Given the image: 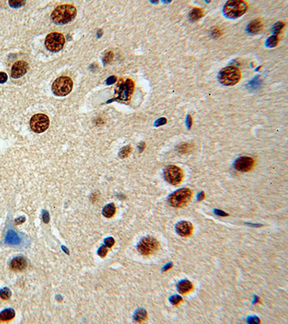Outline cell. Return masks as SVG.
I'll return each mask as SVG.
<instances>
[{
  "mask_svg": "<svg viewBox=\"0 0 288 324\" xmlns=\"http://www.w3.org/2000/svg\"><path fill=\"white\" fill-rule=\"evenodd\" d=\"M76 10L71 4H63L58 6L53 11L51 18L56 25H66L70 23L76 16Z\"/></svg>",
  "mask_w": 288,
  "mask_h": 324,
  "instance_id": "cell-1",
  "label": "cell"
},
{
  "mask_svg": "<svg viewBox=\"0 0 288 324\" xmlns=\"http://www.w3.org/2000/svg\"><path fill=\"white\" fill-rule=\"evenodd\" d=\"M218 78L219 82L225 86H233L241 80V72L238 67L229 66L220 70Z\"/></svg>",
  "mask_w": 288,
  "mask_h": 324,
  "instance_id": "cell-2",
  "label": "cell"
},
{
  "mask_svg": "<svg viewBox=\"0 0 288 324\" xmlns=\"http://www.w3.org/2000/svg\"><path fill=\"white\" fill-rule=\"evenodd\" d=\"M248 10V4L242 0H231L224 5L225 16L230 19H236L241 17Z\"/></svg>",
  "mask_w": 288,
  "mask_h": 324,
  "instance_id": "cell-3",
  "label": "cell"
},
{
  "mask_svg": "<svg viewBox=\"0 0 288 324\" xmlns=\"http://www.w3.org/2000/svg\"><path fill=\"white\" fill-rule=\"evenodd\" d=\"M193 192L188 188H182L171 194L168 198V203L170 206L176 208L185 207L190 202Z\"/></svg>",
  "mask_w": 288,
  "mask_h": 324,
  "instance_id": "cell-4",
  "label": "cell"
},
{
  "mask_svg": "<svg viewBox=\"0 0 288 324\" xmlns=\"http://www.w3.org/2000/svg\"><path fill=\"white\" fill-rule=\"evenodd\" d=\"M134 82L130 79H121L117 83L115 93L116 95L115 100L119 101H129L134 91Z\"/></svg>",
  "mask_w": 288,
  "mask_h": 324,
  "instance_id": "cell-5",
  "label": "cell"
},
{
  "mask_svg": "<svg viewBox=\"0 0 288 324\" xmlns=\"http://www.w3.org/2000/svg\"><path fill=\"white\" fill-rule=\"evenodd\" d=\"M73 86V81L70 77L61 76L56 79L52 84V92L58 97H64L71 92Z\"/></svg>",
  "mask_w": 288,
  "mask_h": 324,
  "instance_id": "cell-6",
  "label": "cell"
},
{
  "mask_svg": "<svg viewBox=\"0 0 288 324\" xmlns=\"http://www.w3.org/2000/svg\"><path fill=\"white\" fill-rule=\"evenodd\" d=\"M159 248V242L151 236L142 238L137 246L138 252L144 256H148L156 253Z\"/></svg>",
  "mask_w": 288,
  "mask_h": 324,
  "instance_id": "cell-7",
  "label": "cell"
},
{
  "mask_svg": "<svg viewBox=\"0 0 288 324\" xmlns=\"http://www.w3.org/2000/svg\"><path fill=\"white\" fill-rule=\"evenodd\" d=\"M163 176L168 183L172 185H178L184 178V172L179 166L169 165L163 170Z\"/></svg>",
  "mask_w": 288,
  "mask_h": 324,
  "instance_id": "cell-8",
  "label": "cell"
},
{
  "mask_svg": "<svg viewBox=\"0 0 288 324\" xmlns=\"http://www.w3.org/2000/svg\"><path fill=\"white\" fill-rule=\"evenodd\" d=\"M64 36L59 32H51L45 38V47L49 51L51 52H58L61 51L64 47Z\"/></svg>",
  "mask_w": 288,
  "mask_h": 324,
  "instance_id": "cell-9",
  "label": "cell"
},
{
  "mask_svg": "<svg viewBox=\"0 0 288 324\" xmlns=\"http://www.w3.org/2000/svg\"><path fill=\"white\" fill-rule=\"evenodd\" d=\"M50 120L47 115L44 114H36L30 119V128L35 133H41L45 132L49 128Z\"/></svg>",
  "mask_w": 288,
  "mask_h": 324,
  "instance_id": "cell-10",
  "label": "cell"
},
{
  "mask_svg": "<svg viewBox=\"0 0 288 324\" xmlns=\"http://www.w3.org/2000/svg\"><path fill=\"white\" fill-rule=\"evenodd\" d=\"M254 166V160L251 157L242 156L235 161L234 166L235 169L239 172H247L253 168Z\"/></svg>",
  "mask_w": 288,
  "mask_h": 324,
  "instance_id": "cell-11",
  "label": "cell"
},
{
  "mask_svg": "<svg viewBox=\"0 0 288 324\" xmlns=\"http://www.w3.org/2000/svg\"><path fill=\"white\" fill-rule=\"evenodd\" d=\"M28 70V63L24 61H18L13 64L11 76L14 79H18L25 75Z\"/></svg>",
  "mask_w": 288,
  "mask_h": 324,
  "instance_id": "cell-12",
  "label": "cell"
},
{
  "mask_svg": "<svg viewBox=\"0 0 288 324\" xmlns=\"http://www.w3.org/2000/svg\"><path fill=\"white\" fill-rule=\"evenodd\" d=\"M176 231L183 237H188L193 234V225L187 221H181L176 225Z\"/></svg>",
  "mask_w": 288,
  "mask_h": 324,
  "instance_id": "cell-13",
  "label": "cell"
},
{
  "mask_svg": "<svg viewBox=\"0 0 288 324\" xmlns=\"http://www.w3.org/2000/svg\"><path fill=\"white\" fill-rule=\"evenodd\" d=\"M28 266V262L23 257H17L10 262L11 270L15 271H21L25 270Z\"/></svg>",
  "mask_w": 288,
  "mask_h": 324,
  "instance_id": "cell-14",
  "label": "cell"
},
{
  "mask_svg": "<svg viewBox=\"0 0 288 324\" xmlns=\"http://www.w3.org/2000/svg\"><path fill=\"white\" fill-rule=\"evenodd\" d=\"M264 23L259 19H255L248 25L247 30L251 34H257L263 29Z\"/></svg>",
  "mask_w": 288,
  "mask_h": 324,
  "instance_id": "cell-15",
  "label": "cell"
},
{
  "mask_svg": "<svg viewBox=\"0 0 288 324\" xmlns=\"http://www.w3.org/2000/svg\"><path fill=\"white\" fill-rule=\"evenodd\" d=\"M21 241L20 238L14 231H9L6 235L5 242L10 245H17Z\"/></svg>",
  "mask_w": 288,
  "mask_h": 324,
  "instance_id": "cell-16",
  "label": "cell"
},
{
  "mask_svg": "<svg viewBox=\"0 0 288 324\" xmlns=\"http://www.w3.org/2000/svg\"><path fill=\"white\" fill-rule=\"evenodd\" d=\"M193 285L188 280H182L177 284V290L181 294H187L193 290Z\"/></svg>",
  "mask_w": 288,
  "mask_h": 324,
  "instance_id": "cell-17",
  "label": "cell"
},
{
  "mask_svg": "<svg viewBox=\"0 0 288 324\" xmlns=\"http://www.w3.org/2000/svg\"><path fill=\"white\" fill-rule=\"evenodd\" d=\"M15 316V310L12 308H8V309L4 310L3 311L0 313V321L2 322H6V321H11L14 318Z\"/></svg>",
  "mask_w": 288,
  "mask_h": 324,
  "instance_id": "cell-18",
  "label": "cell"
},
{
  "mask_svg": "<svg viewBox=\"0 0 288 324\" xmlns=\"http://www.w3.org/2000/svg\"><path fill=\"white\" fill-rule=\"evenodd\" d=\"M115 212H116V207H115V204H113V203H110V204L106 205L102 210L103 215L108 218H112L115 215Z\"/></svg>",
  "mask_w": 288,
  "mask_h": 324,
  "instance_id": "cell-19",
  "label": "cell"
},
{
  "mask_svg": "<svg viewBox=\"0 0 288 324\" xmlns=\"http://www.w3.org/2000/svg\"><path fill=\"white\" fill-rule=\"evenodd\" d=\"M204 15V10L201 8H194L189 13V19L190 20L195 22L200 18H202Z\"/></svg>",
  "mask_w": 288,
  "mask_h": 324,
  "instance_id": "cell-20",
  "label": "cell"
},
{
  "mask_svg": "<svg viewBox=\"0 0 288 324\" xmlns=\"http://www.w3.org/2000/svg\"><path fill=\"white\" fill-rule=\"evenodd\" d=\"M147 318V312L144 309H138L134 314V319L137 322H143Z\"/></svg>",
  "mask_w": 288,
  "mask_h": 324,
  "instance_id": "cell-21",
  "label": "cell"
},
{
  "mask_svg": "<svg viewBox=\"0 0 288 324\" xmlns=\"http://www.w3.org/2000/svg\"><path fill=\"white\" fill-rule=\"evenodd\" d=\"M193 148L194 146L192 145V144L187 143L180 144V145L177 146V147H176V149H177L178 151L181 153V154H187V153L190 152L191 151L193 150Z\"/></svg>",
  "mask_w": 288,
  "mask_h": 324,
  "instance_id": "cell-22",
  "label": "cell"
},
{
  "mask_svg": "<svg viewBox=\"0 0 288 324\" xmlns=\"http://www.w3.org/2000/svg\"><path fill=\"white\" fill-rule=\"evenodd\" d=\"M278 35H274L271 37H269L267 40V45L269 48L275 47L278 43Z\"/></svg>",
  "mask_w": 288,
  "mask_h": 324,
  "instance_id": "cell-23",
  "label": "cell"
},
{
  "mask_svg": "<svg viewBox=\"0 0 288 324\" xmlns=\"http://www.w3.org/2000/svg\"><path fill=\"white\" fill-rule=\"evenodd\" d=\"M132 151V148L130 146H126L125 147H123L121 150V151L119 153V156L122 159L126 158L130 154V153Z\"/></svg>",
  "mask_w": 288,
  "mask_h": 324,
  "instance_id": "cell-24",
  "label": "cell"
},
{
  "mask_svg": "<svg viewBox=\"0 0 288 324\" xmlns=\"http://www.w3.org/2000/svg\"><path fill=\"white\" fill-rule=\"evenodd\" d=\"M11 295H12V292H11L10 289L7 288H4L0 290V297L4 301L10 299Z\"/></svg>",
  "mask_w": 288,
  "mask_h": 324,
  "instance_id": "cell-25",
  "label": "cell"
},
{
  "mask_svg": "<svg viewBox=\"0 0 288 324\" xmlns=\"http://www.w3.org/2000/svg\"><path fill=\"white\" fill-rule=\"evenodd\" d=\"M25 3H26L25 1H20V0L9 2V4H10V6H11V7H13V8L21 7V6L25 5Z\"/></svg>",
  "mask_w": 288,
  "mask_h": 324,
  "instance_id": "cell-26",
  "label": "cell"
},
{
  "mask_svg": "<svg viewBox=\"0 0 288 324\" xmlns=\"http://www.w3.org/2000/svg\"><path fill=\"white\" fill-rule=\"evenodd\" d=\"M182 301V297L180 296H178V295H174V296H172L171 298H170V302H171L172 305H177V304L180 303Z\"/></svg>",
  "mask_w": 288,
  "mask_h": 324,
  "instance_id": "cell-27",
  "label": "cell"
},
{
  "mask_svg": "<svg viewBox=\"0 0 288 324\" xmlns=\"http://www.w3.org/2000/svg\"><path fill=\"white\" fill-rule=\"evenodd\" d=\"M108 252V249L107 248V246H102L100 247L98 250V255L101 257H104L107 255V254Z\"/></svg>",
  "mask_w": 288,
  "mask_h": 324,
  "instance_id": "cell-28",
  "label": "cell"
},
{
  "mask_svg": "<svg viewBox=\"0 0 288 324\" xmlns=\"http://www.w3.org/2000/svg\"><path fill=\"white\" fill-rule=\"evenodd\" d=\"M113 57H114V54H113L112 52H108V53H107L105 56H104V58H103L104 63H109L110 62H111L112 60Z\"/></svg>",
  "mask_w": 288,
  "mask_h": 324,
  "instance_id": "cell-29",
  "label": "cell"
},
{
  "mask_svg": "<svg viewBox=\"0 0 288 324\" xmlns=\"http://www.w3.org/2000/svg\"><path fill=\"white\" fill-rule=\"evenodd\" d=\"M285 24L282 23H277L275 24V25H274V32H275L277 35H278L279 32H280V30L282 29L283 27H284Z\"/></svg>",
  "mask_w": 288,
  "mask_h": 324,
  "instance_id": "cell-30",
  "label": "cell"
},
{
  "mask_svg": "<svg viewBox=\"0 0 288 324\" xmlns=\"http://www.w3.org/2000/svg\"><path fill=\"white\" fill-rule=\"evenodd\" d=\"M104 243H105V245L107 247H108V248H111V247L113 246V245L115 244V240L113 239L112 238H106L105 240H104Z\"/></svg>",
  "mask_w": 288,
  "mask_h": 324,
  "instance_id": "cell-31",
  "label": "cell"
},
{
  "mask_svg": "<svg viewBox=\"0 0 288 324\" xmlns=\"http://www.w3.org/2000/svg\"><path fill=\"white\" fill-rule=\"evenodd\" d=\"M167 120L166 119L165 117L159 118V119L157 120L156 121V122H155V126H156V127L163 126V125H164V124L167 123Z\"/></svg>",
  "mask_w": 288,
  "mask_h": 324,
  "instance_id": "cell-32",
  "label": "cell"
},
{
  "mask_svg": "<svg viewBox=\"0 0 288 324\" xmlns=\"http://www.w3.org/2000/svg\"><path fill=\"white\" fill-rule=\"evenodd\" d=\"M7 75L4 72H0V84H4L7 81Z\"/></svg>",
  "mask_w": 288,
  "mask_h": 324,
  "instance_id": "cell-33",
  "label": "cell"
},
{
  "mask_svg": "<svg viewBox=\"0 0 288 324\" xmlns=\"http://www.w3.org/2000/svg\"><path fill=\"white\" fill-rule=\"evenodd\" d=\"M43 221H44V223H48L49 222L50 217H49V213H48L47 211L43 212Z\"/></svg>",
  "mask_w": 288,
  "mask_h": 324,
  "instance_id": "cell-34",
  "label": "cell"
},
{
  "mask_svg": "<svg viewBox=\"0 0 288 324\" xmlns=\"http://www.w3.org/2000/svg\"><path fill=\"white\" fill-rule=\"evenodd\" d=\"M25 221V217H19V218H17L16 220H15V223H16L17 225H20L22 224V223H23Z\"/></svg>",
  "mask_w": 288,
  "mask_h": 324,
  "instance_id": "cell-35",
  "label": "cell"
},
{
  "mask_svg": "<svg viewBox=\"0 0 288 324\" xmlns=\"http://www.w3.org/2000/svg\"><path fill=\"white\" fill-rule=\"evenodd\" d=\"M115 81H116V77L114 76H110V78L108 79V80H107V84H112L115 82Z\"/></svg>",
  "mask_w": 288,
  "mask_h": 324,
  "instance_id": "cell-36",
  "label": "cell"
},
{
  "mask_svg": "<svg viewBox=\"0 0 288 324\" xmlns=\"http://www.w3.org/2000/svg\"><path fill=\"white\" fill-rule=\"evenodd\" d=\"M187 128H188L189 129L191 128L192 126V117L190 115H188L187 116Z\"/></svg>",
  "mask_w": 288,
  "mask_h": 324,
  "instance_id": "cell-37",
  "label": "cell"
},
{
  "mask_svg": "<svg viewBox=\"0 0 288 324\" xmlns=\"http://www.w3.org/2000/svg\"><path fill=\"white\" fill-rule=\"evenodd\" d=\"M213 36H217V37L220 36V30H214V31L213 32Z\"/></svg>",
  "mask_w": 288,
  "mask_h": 324,
  "instance_id": "cell-38",
  "label": "cell"
},
{
  "mask_svg": "<svg viewBox=\"0 0 288 324\" xmlns=\"http://www.w3.org/2000/svg\"><path fill=\"white\" fill-rule=\"evenodd\" d=\"M139 147H141L140 151H142L144 149V148H145V143H141L140 145H139Z\"/></svg>",
  "mask_w": 288,
  "mask_h": 324,
  "instance_id": "cell-39",
  "label": "cell"
},
{
  "mask_svg": "<svg viewBox=\"0 0 288 324\" xmlns=\"http://www.w3.org/2000/svg\"><path fill=\"white\" fill-rule=\"evenodd\" d=\"M204 196H205L204 195V192H201V193H200V194L199 195V200H202V199L204 198Z\"/></svg>",
  "mask_w": 288,
  "mask_h": 324,
  "instance_id": "cell-40",
  "label": "cell"
}]
</instances>
